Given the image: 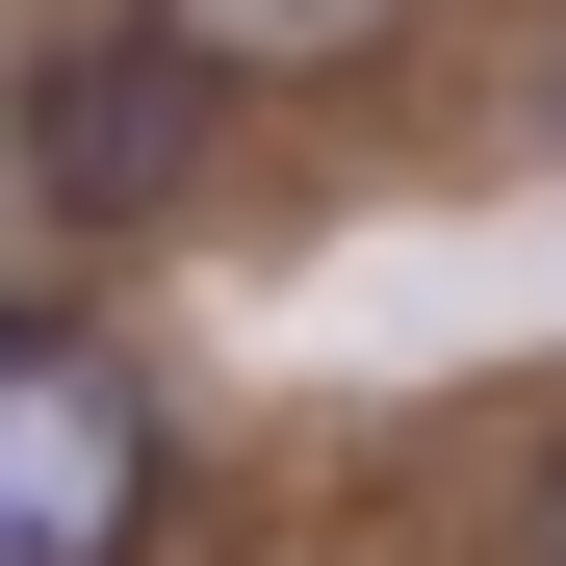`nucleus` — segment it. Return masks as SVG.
<instances>
[{"mask_svg":"<svg viewBox=\"0 0 566 566\" xmlns=\"http://www.w3.org/2000/svg\"><path fill=\"white\" fill-rule=\"evenodd\" d=\"M207 155H232V77L180 27H129V0H77V27L0 52V180H27V232H180Z\"/></svg>","mask_w":566,"mask_h":566,"instance_id":"nucleus-1","label":"nucleus"},{"mask_svg":"<svg viewBox=\"0 0 566 566\" xmlns=\"http://www.w3.org/2000/svg\"><path fill=\"white\" fill-rule=\"evenodd\" d=\"M180 515V412L77 283H0V566H155Z\"/></svg>","mask_w":566,"mask_h":566,"instance_id":"nucleus-2","label":"nucleus"},{"mask_svg":"<svg viewBox=\"0 0 566 566\" xmlns=\"http://www.w3.org/2000/svg\"><path fill=\"white\" fill-rule=\"evenodd\" d=\"M129 27H180L232 104H283V77H360V52H412V0H129Z\"/></svg>","mask_w":566,"mask_h":566,"instance_id":"nucleus-3","label":"nucleus"},{"mask_svg":"<svg viewBox=\"0 0 566 566\" xmlns=\"http://www.w3.org/2000/svg\"><path fill=\"white\" fill-rule=\"evenodd\" d=\"M515 566H566V438H541V490H515Z\"/></svg>","mask_w":566,"mask_h":566,"instance_id":"nucleus-4","label":"nucleus"},{"mask_svg":"<svg viewBox=\"0 0 566 566\" xmlns=\"http://www.w3.org/2000/svg\"><path fill=\"white\" fill-rule=\"evenodd\" d=\"M541 155H566V27H541Z\"/></svg>","mask_w":566,"mask_h":566,"instance_id":"nucleus-5","label":"nucleus"}]
</instances>
